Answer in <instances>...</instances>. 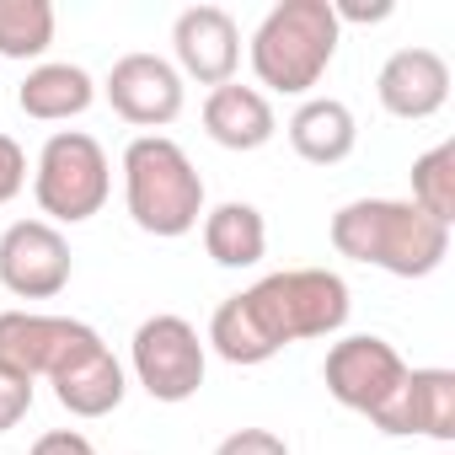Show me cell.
<instances>
[{
    "instance_id": "9c48e42d",
    "label": "cell",
    "mask_w": 455,
    "mask_h": 455,
    "mask_svg": "<svg viewBox=\"0 0 455 455\" xmlns=\"http://www.w3.org/2000/svg\"><path fill=\"white\" fill-rule=\"evenodd\" d=\"M102 97H108V108L124 124H134V129H166V124L182 118L188 86H182V76H177L172 60H161V54H124V60H113V70L102 81Z\"/></svg>"
},
{
    "instance_id": "6da1fadb",
    "label": "cell",
    "mask_w": 455,
    "mask_h": 455,
    "mask_svg": "<svg viewBox=\"0 0 455 455\" xmlns=\"http://www.w3.org/2000/svg\"><path fill=\"white\" fill-rule=\"evenodd\" d=\"M354 300H348V284L343 274L332 268H284V274H268L258 279L252 290L220 300L214 316H209V348L225 359V364H268L274 354H284L290 343H306V338H338L343 322H348Z\"/></svg>"
},
{
    "instance_id": "cb8c5ba5",
    "label": "cell",
    "mask_w": 455,
    "mask_h": 455,
    "mask_svg": "<svg viewBox=\"0 0 455 455\" xmlns=\"http://www.w3.org/2000/svg\"><path fill=\"white\" fill-rule=\"evenodd\" d=\"M28 455H97V450H92V439L76 434V428H49L44 439H33Z\"/></svg>"
},
{
    "instance_id": "5bb4252c",
    "label": "cell",
    "mask_w": 455,
    "mask_h": 455,
    "mask_svg": "<svg viewBox=\"0 0 455 455\" xmlns=\"http://www.w3.org/2000/svg\"><path fill=\"white\" fill-rule=\"evenodd\" d=\"M375 428L391 434V439L418 434V439H439V444H450V439H455V370H439V364H428V370H407L396 402L375 418Z\"/></svg>"
},
{
    "instance_id": "52a82bcc",
    "label": "cell",
    "mask_w": 455,
    "mask_h": 455,
    "mask_svg": "<svg viewBox=\"0 0 455 455\" xmlns=\"http://www.w3.org/2000/svg\"><path fill=\"white\" fill-rule=\"evenodd\" d=\"M322 380H327V391H332L338 407H348V412H359V418L375 423V418L396 402V391H402V380H407V359H402L386 338L354 332V338H338V343L327 348Z\"/></svg>"
},
{
    "instance_id": "7402d4cb",
    "label": "cell",
    "mask_w": 455,
    "mask_h": 455,
    "mask_svg": "<svg viewBox=\"0 0 455 455\" xmlns=\"http://www.w3.org/2000/svg\"><path fill=\"white\" fill-rule=\"evenodd\" d=\"M214 455H290V444L274 428H236L214 444Z\"/></svg>"
},
{
    "instance_id": "4fadbf2b",
    "label": "cell",
    "mask_w": 455,
    "mask_h": 455,
    "mask_svg": "<svg viewBox=\"0 0 455 455\" xmlns=\"http://www.w3.org/2000/svg\"><path fill=\"white\" fill-rule=\"evenodd\" d=\"M49 386H54V396H60V407H65L70 418H108V412L124 407L129 375H124V364L113 359V348L102 343V332H92V338L49 375Z\"/></svg>"
},
{
    "instance_id": "7a4b0ae2",
    "label": "cell",
    "mask_w": 455,
    "mask_h": 455,
    "mask_svg": "<svg viewBox=\"0 0 455 455\" xmlns=\"http://www.w3.org/2000/svg\"><path fill=\"white\" fill-rule=\"evenodd\" d=\"M327 236L338 258H354L391 279H428L450 258V225L423 214L412 198H354L332 214Z\"/></svg>"
},
{
    "instance_id": "30bf717a",
    "label": "cell",
    "mask_w": 455,
    "mask_h": 455,
    "mask_svg": "<svg viewBox=\"0 0 455 455\" xmlns=\"http://www.w3.org/2000/svg\"><path fill=\"white\" fill-rule=\"evenodd\" d=\"M172 54H177L182 81H198L214 92L242 65V28L225 6H188L172 22Z\"/></svg>"
},
{
    "instance_id": "e0dca14e",
    "label": "cell",
    "mask_w": 455,
    "mask_h": 455,
    "mask_svg": "<svg viewBox=\"0 0 455 455\" xmlns=\"http://www.w3.org/2000/svg\"><path fill=\"white\" fill-rule=\"evenodd\" d=\"M92 102H97V81H92L81 65H70V60H44V65H33L28 81L17 86V108H22L28 118H38V124H70V118H81Z\"/></svg>"
},
{
    "instance_id": "ffe728a7",
    "label": "cell",
    "mask_w": 455,
    "mask_h": 455,
    "mask_svg": "<svg viewBox=\"0 0 455 455\" xmlns=\"http://www.w3.org/2000/svg\"><path fill=\"white\" fill-rule=\"evenodd\" d=\"M412 204L439 225H455V140H439L412 161Z\"/></svg>"
},
{
    "instance_id": "ba28073f",
    "label": "cell",
    "mask_w": 455,
    "mask_h": 455,
    "mask_svg": "<svg viewBox=\"0 0 455 455\" xmlns=\"http://www.w3.org/2000/svg\"><path fill=\"white\" fill-rule=\"evenodd\" d=\"M76 274L70 242L49 220H17L0 231V284L17 300H54Z\"/></svg>"
},
{
    "instance_id": "277c9868",
    "label": "cell",
    "mask_w": 455,
    "mask_h": 455,
    "mask_svg": "<svg viewBox=\"0 0 455 455\" xmlns=\"http://www.w3.org/2000/svg\"><path fill=\"white\" fill-rule=\"evenodd\" d=\"M124 204L145 236L177 242L204 220V177L166 134H140L124 150Z\"/></svg>"
},
{
    "instance_id": "5b68a950",
    "label": "cell",
    "mask_w": 455,
    "mask_h": 455,
    "mask_svg": "<svg viewBox=\"0 0 455 455\" xmlns=\"http://www.w3.org/2000/svg\"><path fill=\"white\" fill-rule=\"evenodd\" d=\"M108 193H113V166L92 134L60 129L44 140L33 166V198L49 214V225H86L92 214H102Z\"/></svg>"
},
{
    "instance_id": "2e32d148",
    "label": "cell",
    "mask_w": 455,
    "mask_h": 455,
    "mask_svg": "<svg viewBox=\"0 0 455 455\" xmlns=\"http://www.w3.org/2000/svg\"><path fill=\"white\" fill-rule=\"evenodd\" d=\"M284 129H290L295 156L311 161V166H338V161H348L354 145H359V118H354V108L338 102V97H306V102L290 113Z\"/></svg>"
},
{
    "instance_id": "7c38bea8",
    "label": "cell",
    "mask_w": 455,
    "mask_h": 455,
    "mask_svg": "<svg viewBox=\"0 0 455 455\" xmlns=\"http://www.w3.org/2000/svg\"><path fill=\"white\" fill-rule=\"evenodd\" d=\"M375 97H380V108L391 118L423 124L450 102V60L439 49H423V44L396 49L375 76Z\"/></svg>"
},
{
    "instance_id": "d6986e66",
    "label": "cell",
    "mask_w": 455,
    "mask_h": 455,
    "mask_svg": "<svg viewBox=\"0 0 455 455\" xmlns=\"http://www.w3.org/2000/svg\"><path fill=\"white\" fill-rule=\"evenodd\" d=\"M54 44V6L49 0H0V60H38Z\"/></svg>"
},
{
    "instance_id": "8fae6325",
    "label": "cell",
    "mask_w": 455,
    "mask_h": 455,
    "mask_svg": "<svg viewBox=\"0 0 455 455\" xmlns=\"http://www.w3.org/2000/svg\"><path fill=\"white\" fill-rule=\"evenodd\" d=\"M97 327L76 316H44V311H0V364L28 375L33 386L49 380Z\"/></svg>"
},
{
    "instance_id": "603a6c76",
    "label": "cell",
    "mask_w": 455,
    "mask_h": 455,
    "mask_svg": "<svg viewBox=\"0 0 455 455\" xmlns=\"http://www.w3.org/2000/svg\"><path fill=\"white\" fill-rule=\"evenodd\" d=\"M22 188H28V150L12 134H0V204H12Z\"/></svg>"
},
{
    "instance_id": "ac0fdd59",
    "label": "cell",
    "mask_w": 455,
    "mask_h": 455,
    "mask_svg": "<svg viewBox=\"0 0 455 455\" xmlns=\"http://www.w3.org/2000/svg\"><path fill=\"white\" fill-rule=\"evenodd\" d=\"M204 252L220 263V268H258L263 252H268V220L258 204H242V198H225L214 209H204Z\"/></svg>"
},
{
    "instance_id": "d4e9b609",
    "label": "cell",
    "mask_w": 455,
    "mask_h": 455,
    "mask_svg": "<svg viewBox=\"0 0 455 455\" xmlns=\"http://www.w3.org/2000/svg\"><path fill=\"white\" fill-rule=\"evenodd\" d=\"M332 17H338V28L343 22H386L391 6H386V0H380V6H338V0H332Z\"/></svg>"
},
{
    "instance_id": "9a60e30c",
    "label": "cell",
    "mask_w": 455,
    "mask_h": 455,
    "mask_svg": "<svg viewBox=\"0 0 455 455\" xmlns=\"http://www.w3.org/2000/svg\"><path fill=\"white\" fill-rule=\"evenodd\" d=\"M204 134L220 145V150H263L274 134H279V118H274V102L268 92L258 86H242V81H225L204 97Z\"/></svg>"
},
{
    "instance_id": "3957f363",
    "label": "cell",
    "mask_w": 455,
    "mask_h": 455,
    "mask_svg": "<svg viewBox=\"0 0 455 455\" xmlns=\"http://www.w3.org/2000/svg\"><path fill=\"white\" fill-rule=\"evenodd\" d=\"M338 44L343 28L332 17V0H279L247 44L258 92L268 86L279 97H311L338 60Z\"/></svg>"
},
{
    "instance_id": "8992f818",
    "label": "cell",
    "mask_w": 455,
    "mask_h": 455,
    "mask_svg": "<svg viewBox=\"0 0 455 455\" xmlns=\"http://www.w3.org/2000/svg\"><path fill=\"white\" fill-rule=\"evenodd\" d=\"M129 364H134V380L145 386L150 402L177 407V402L198 396L204 370H209V348H204V338H198V327L188 316L161 311V316H145L134 327Z\"/></svg>"
},
{
    "instance_id": "44dd1931",
    "label": "cell",
    "mask_w": 455,
    "mask_h": 455,
    "mask_svg": "<svg viewBox=\"0 0 455 455\" xmlns=\"http://www.w3.org/2000/svg\"><path fill=\"white\" fill-rule=\"evenodd\" d=\"M33 396H38V386L28 375H17V370L0 364V434H12L33 412Z\"/></svg>"
}]
</instances>
